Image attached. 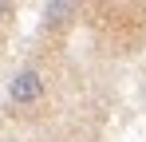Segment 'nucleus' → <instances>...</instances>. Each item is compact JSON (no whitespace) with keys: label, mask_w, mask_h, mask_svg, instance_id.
Masks as SVG:
<instances>
[{"label":"nucleus","mask_w":146,"mask_h":142,"mask_svg":"<svg viewBox=\"0 0 146 142\" xmlns=\"http://www.w3.org/2000/svg\"><path fill=\"white\" fill-rule=\"evenodd\" d=\"M4 142H12V138H4Z\"/></svg>","instance_id":"20e7f679"},{"label":"nucleus","mask_w":146,"mask_h":142,"mask_svg":"<svg viewBox=\"0 0 146 142\" xmlns=\"http://www.w3.org/2000/svg\"><path fill=\"white\" fill-rule=\"evenodd\" d=\"M4 12H8V4H0V16H4Z\"/></svg>","instance_id":"7ed1b4c3"},{"label":"nucleus","mask_w":146,"mask_h":142,"mask_svg":"<svg viewBox=\"0 0 146 142\" xmlns=\"http://www.w3.org/2000/svg\"><path fill=\"white\" fill-rule=\"evenodd\" d=\"M44 12H48L51 20H63V16H71V12H75V4H67V0H55V4H48Z\"/></svg>","instance_id":"f03ea898"},{"label":"nucleus","mask_w":146,"mask_h":142,"mask_svg":"<svg viewBox=\"0 0 146 142\" xmlns=\"http://www.w3.org/2000/svg\"><path fill=\"white\" fill-rule=\"evenodd\" d=\"M8 95H12V103H36L40 95H44V79H40V71H32V67H24V71H16L12 75V83H8Z\"/></svg>","instance_id":"f257e3e1"}]
</instances>
